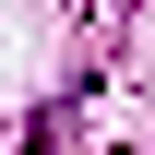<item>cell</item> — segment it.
<instances>
[{
    "mask_svg": "<svg viewBox=\"0 0 155 155\" xmlns=\"http://www.w3.org/2000/svg\"><path fill=\"white\" fill-rule=\"evenodd\" d=\"M24 155H72V119H60V107H48V119H36V131H24Z\"/></svg>",
    "mask_w": 155,
    "mask_h": 155,
    "instance_id": "cell-1",
    "label": "cell"
}]
</instances>
